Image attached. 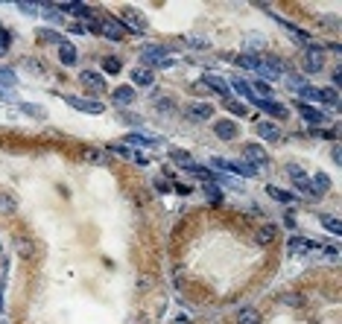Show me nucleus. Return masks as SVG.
Segmentation results:
<instances>
[{
	"label": "nucleus",
	"mask_w": 342,
	"mask_h": 324,
	"mask_svg": "<svg viewBox=\"0 0 342 324\" xmlns=\"http://www.w3.org/2000/svg\"><path fill=\"white\" fill-rule=\"evenodd\" d=\"M248 88H252V96H255V100H269L272 96V88H269V82H263V79H258L255 82V85H248Z\"/></svg>",
	"instance_id": "5701e85b"
},
{
	"label": "nucleus",
	"mask_w": 342,
	"mask_h": 324,
	"mask_svg": "<svg viewBox=\"0 0 342 324\" xmlns=\"http://www.w3.org/2000/svg\"><path fill=\"white\" fill-rule=\"evenodd\" d=\"M126 143H132V146H158L161 140H152V138H143V135H126Z\"/></svg>",
	"instance_id": "a878e982"
},
{
	"label": "nucleus",
	"mask_w": 342,
	"mask_h": 324,
	"mask_svg": "<svg viewBox=\"0 0 342 324\" xmlns=\"http://www.w3.org/2000/svg\"><path fill=\"white\" fill-rule=\"evenodd\" d=\"M18 108H21V111H26V114H29V117H44V108H41V105H33V103H21V105H18Z\"/></svg>",
	"instance_id": "72a5a7b5"
},
{
	"label": "nucleus",
	"mask_w": 342,
	"mask_h": 324,
	"mask_svg": "<svg viewBox=\"0 0 342 324\" xmlns=\"http://www.w3.org/2000/svg\"><path fill=\"white\" fill-rule=\"evenodd\" d=\"M284 170H287V175L295 178V181H298V178H304V167H301V164H287Z\"/></svg>",
	"instance_id": "c9c22d12"
},
{
	"label": "nucleus",
	"mask_w": 342,
	"mask_h": 324,
	"mask_svg": "<svg viewBox=\"0 0 342 324\" xmlns=\"http://www.w3.org/2000/svg\"><path fill=\"white\" fill-rule=\"evenodd\" d=\"M252 105H258V108H263V111H269V114L275 117V120H287V117H290L287 105L272 103V100H255V96H252Z\"/></svg>",
	"instance_id": "6e6552de"
},
{
	"label": "nucleus",
	"mask_w": 342,
	"mask_h": 324,
	"mask_svg": "<svg viewBox=\"0 0 342 324\" xmlns=\"http://www.w3.org/2000/svg\"><path fill=\"white\" fill-rule=\"evenodd\" d=\"M248 47H255V50H263V35H248Z\"/></svg>",
	"instance_id": "37998d69"
},
{
	"label": "nucleus",
	"mask_w": 342,
	"mask_h": 324,
	"mask_svg": "<svg viewBox=\"0 0 342 324\" xmlns=\"http://www.w3.org/2000/svg\"><path fill=\"white\" fill-rule=\"evenodd\" d=\"M167 53H170V44H155V47H146L141 56L143 61H164Z\"/></svg>",
	"instance_id": "2eb2a0df"
},
{
	"label": "nucleus",
	"mask_w": 342,
	"mask_h": 324,
	"mask_svg": "<svg viewBox=\"0 0 342 324\" xmlns=\"http://www.w3.org/2000/svg\"><path fill=\"white\" fill-rule=\"evenodd\" d=\"M59 61L61 64H73V61H76V47H73L71 41H61L59 44Z\"/></svg>",
	"instance_id": "412c9836"
},
{
	"label": "nucleus",
	"mask_w": 342,
	"mask_h": 324,
	"mask_svg": "<svg viewBox=\"0 0 342 324\" xmlns=\"http://www.w3.org/2000/svg\"><path fill=\"white\" fill-rule=\"evenodd\" d=\"M176 324H190V318H184V315H178V318H176Z\"/></svg>",
	"instance_id": "8fccbe9b"
},
{
	"label": "nucleus",
	"mask_w": 342,
	"mask_h": 324,
	"mask_svg": "<svg viewBox=\"0 0 342 324\" xmlns=\"http://www.w3.org/2000/svg\"><path fill=\"white\" fill-rule=\"evenodd\" d=\"M173 64H176V61H173V58H164V61H158V68H173Z\"/></svg>",
	"instance_id": "de8ad7c7"
},
{
	"label": "nucleus",
	"mask_w": 342,
	"mask_h": 324,
	"mask_svg": "<svg viewBox=\"0 0 342 324\" xmlns=\"http://www.w3.org/2000/svg\"><path fill=\"white\" fill-rule=\"evenodd\" d=\"M12 248L21 260H33V257H36V243H33L29 237H24V234H18L12 240Z\"/></svg>",
	"instance_id": "0eeeda50"
},
{
	"label": "nucleus",
	"mask_w": 342,
	"mask_h": 324,
	"mask_svg": "<svg viewBox=\"0 0 342 324\" xmlns=\"http://www.w3.org/2000/svg\"><path fill=\"white\" fill-rule=\"evenodd\" d=\"M328 190H330V178L325 173H319L316 178L310 181V196H325Z\"/></svg>",
	"instance_id": "a211bd4d"
},
{
	"label": "nucleus",
	"mask_w": 342,
	"mask_h": 324,
	"mask_svg": "<svg viewBox=\"0 0 342 324\" xmlns=\"http://www.w3.org/2000/svg\"><path fill=\"white\" fill-rule=\"evenodd\" d=\"M15 210H18V199L0 190V213H15Z\"/></svg>",
	"instance_id": "4be33fe9"
},
{
	"label": "nucleus",
	"mask_w": 342,
	"mask_h": 324,
	"mask_svg": "<svg viewBox=\"0 0 342 324\" xmlns=\"http://www.w3.org/2000/svg\"><path fill=\"white\" fill-rule=\"evenodd\" d=\"M205 196H208V202H211V205H223V193H220L213 184H205Z\"/></svg>",
	"instance_id": "473e14b6"
},
{
	"label": "nucleus",
	"mask_w": 342,
	"mask_h": 324,
	"mask_svg": "<svg viewBox=\"0 0 342 324\" xmlns=\"http://www.w3.org/2000/svg\"><path fill=\"white\" fill-rule=\"evenodd\" d=\"M120 23H123V29H129V33H138V35H143L149 26H146V21H143L138 12H132V9H123V15L117 18Z\"/></svg>",
	"instance_id": "39448f33"
},
{
	"label": "nucleus",
	"mask_w": 342,
	"mask_h": 324,
	"mask_svg": "<svg viewBox=\"0 0 342 324\" xmlns=\"http://www.w3.org/2000/svg\"><path fill=\"white\" fill-rule=\"evenodd\" d=\"M231 85L237 88V93H243V96H248V100H252V88H248V82H243L240 76H234V79H231Z\"/></svg>",
	"instance_id": "e433bc0d"
},
{
	"label": "nucleus",
	"mask_w": 342,
	"mask_h": 324,
	"mask_svg": "<svg viewBox=\"0 0 342 324\" xmlns=\"http://www.w3.org/2000/svg\"><path fill=\"white\" fill-rule=\"evenodd\" d=\"M211 114H213V108L208 103H193V105H188V117L193 120V123H208L211 120Z\"/></svg>",
	"instance_id": "f8f14e48"
},
{
	"label": "nucleus",
	"mask_w": 342,
	"mask_h": 324,
	"mask_svg": "<svg viewBox=\"0 0 342 324\" xmlns=\"http://www.w3.org/2000/svg\"><path fill=\"white\" fill-rule=\"evenodd\" d=\"M36 38L41 41V44H61V41H65V38H61L56 29H38Z\"/></svg>",
	"instance_id": "b1692460"
},
{
	"label": "nucleus",
	"mask_w": 342,
	"mask_h": 324,
	"mask_svg": "<svg viewBox=\"0 0 342 324\" xmlns=\"http://www.w3.org/2000/svg\"><path fill=\"white\" fill-rule=\"evenodd\" d=\"M18 9L26 12V15H38V6H36V3H18Z\"/></svg>",
	"instance_id": "c03bdc74"
},
{
	"label": "nucleus",
	"mask_w": 342,
	"mask_h": 324,
	"mask_svg": "<svg viewBox=\"0 0 342 324\" xmlns=\"http://www.w3.org/2000/svg\"><path fill=\"white\" fill-rule=\"evenodd\" d=\"M310 248H316V245L310 243V240H304V237H290V243H287V251L290 254H304Z\"/></svg>",
	"instance_id": "f3484780"
},
{
	"label": "nucleus",
	"mask_w": 342,
	"mask_h": 324,
	"mask_svg": "<svg viewBox=\"0 0 342 324\" xmlns=\"http://www.w3.org/2000/svg\"><path fill=\"white\" fill-rule=\"evenodd\" d=\"M82 155H85V161H91V164H106V155L100 149H85Z\"/></svg>",
	"instance_id": "f704fd0d"
},
{
	"label": "nucleus",
	"mask_w": 342,
	"mask_h": 324,
	"mask_svg": "<svg viewBox=\"0 0 342 324\" xmlns=\"http://www.w3.org/2000/svg\"><path fill=\"white\" fill-rule=\"evenodd\" d=\"M0 96H6V88H0Z\"/></svg>",
	"instance_id": "3c124183"
},
{
	"label": "nucleus",
	"mask_w": 342,
	"mask_h": 324,
	"mask_svg": "<svg viewBox=\"0 0 342 324\" xmlns=\"http://www.w3.org/2000/svg\"><path fill=\"white\" fill-rule=\"evenodd\" d=\"M319 222H322V228H328L330 234H342V225H339V219H336V216L322 213V216H319Z\"/></svg>",
	"instance_id": "393cba45"
},
{
	"label": "nucleus",
	"mask_w": 342,
	"mask_h": 324,
	"mask_svg": "<svg viewBox=\"0 0 342 324\" xmlns=\"http://www.w3.org/2000/svg\"><path fill=\"white\" fill-rule=\"evenodd\" d=\"M258 138H263V140H269V143H281V128L275 126V123H258Z\"/></svg>",
	"instance_id": "4468645a"
},
{
	"label": "nucleus",
	"mask_w": 342,
	"mask_h": 324,
	"mask_svg": "<svg viewBox=\"0 0 342 324\" xmlns=\"http://www.w3.org/2000/svg\"><path fill=\"white\" fill-rule=\"evenodd\" d=\"M243 158H246V164L258 167V170L269 164V155H266V149H263L260 143H246V146H243Z\"/></svg>",
	"instance_id": "20e7f679"
},
{
	"label": "nucleus",
	"mask_w": 342,
	"mask_h": 324,
	"mask_svg": "<svg viewBox=\"0 0 342 324\" xmlns=\"http://www.w3.org/2000/svg\"><path fill=\"white\" fill-rule=\"evenodd\" d=\"M284 304H287V307H304V295L287 292V295H284Z\"/></svg>",
	"instance_id": "4c0bfd02"
},
{
	"label": "nucleus",
	"mask_w": 342,
	"mask_h": 324,
	"mask_svg": "<svg viewBox=\"0 0 342 324\" xmlns=\"http://www.w3.org/2000/svg\"><path fill=\"white\" fill-rule=\"evenodd\" d=\"M176 193H181V196H188V193H190V187H184V184H176Z\"/></svg>",
	"instance_id": "09e8293b"
},
{
	"label": "nucleus",
	"mask_w": 342,
	"mask_h": 324,
	"mask_svg": "<svg viewBox=\"0 0 342 324\" xmlns=\"http://www.w3.org/2000/svg\"><path fill=\"white\" fill-rule=\"evenodd\" d=\"M97 33L106 35V38H111V41H123V35H126V29H123V23L117 21V18H100L97 21Z\"/></svg>",
	"instance_id": "7ed1b4c3"
},
{
	"label": "nucleus",
	"mask_w": 342,
	"mask_h": 324,
	"mask_svg": "<svg viewBox=\"0 0 342 324\" xmlns=\"http://www.w3.org/2000/svg\"><path fill=\"white\" fill-rule=\"evenodd\" d=\"M152 105L158 111H176V103H173L170 96H152Z\"/></svg>",
	"instance_id": "c756f323"
},
{
	"label": "nucleus",
	"mask_w": 342,
	"mask_h": 324,
	"mask_svg": "<svg viewBox=\"0 0 342 324\" xmlns=\"http://www.w3.org/2000/svg\"><path fill=\"white\" fill-rule=\"evenodd\" d=\"M275 240H278V225H272V222L260 225L258 231H255V243L263 245V248H266V245H272Z\"/></svg>",
	"instance_id": "1a4fd4ad"
},
{
	"label": "nucleus",
	"mask_w": 342,
	"mask_h": 324,
	"mask_svg": "<svg viewBox=\"0 0 342 324\" xmlns=\"http://www.w3.org/2000/svg\"><path fill=\"white\" fill-rule=\"evenodd\" d=\"M266 193H269L272 199H278V202H287V205H290V202H293V193H287V190H281V187H275V184H269L266 187Z\"/></svg>",
	"instance_id": "bb28decb"
},
{
	"label": "nucleus",
	"mask_w": 342,
	"mask_h": 324,
	"mask_svg": "<svg viewBox=\"0 0 342 324\" xmlns=\"http://www.w3.org/2000/svg\"><path fill=\"white\" fill-rule=\"evenodd\" d=\"M79 82H82L85 88H91L94 93H103V91H106V79H103V76H100L97 70H82Z\"/></svg>",
	"instance_id": "9b49d317"
},
{
	"label": "nucleus",
	"mask_w": 342,
	"mask_h": 324,
	"mask_svg": "<svg viewBox=\"0 0 342 324\" xmlns=\"http://www.w3.org/2000/svg\"><path fill=\"white\" fill-rule=\"evenodd\" d=\"M103 70H106V73H111V76H117V73H120V58H114V56L103 58Z\"/></svg>",
	"instance_id": "2f4dec72"
},
{
	"label": "nucleus",
	"mask_w": 342,
	"mask_h": 324,
	"mask_svg": "<svg viewBox=\"0 0 342 324\" xmlns=\"http://www.w3.org/2000/svg\"><path fill=\"white\" fill-rule=\"evenodd\" d=\"M304 70H307V73H319V70H325V47H322V44L307 41V47H304Z\"/></svg>",
	"instance_id": "f257e3e1"
},
{
	"label": "nucleus",
	"mask_w": 342,
	"mask_h": 324,
	"mask_svg": "<svg viewBox=\"0 0 342 324\" xmlns=\"http://www.w3.org/2000/svg\"><path fill=\"white\" fill-rule=\"evenodd\" d=\"M225 108H228V111H231V114H237V117H248L246 105H243V103H237V100H231V96H228V100H225Z\"/></svg>",
	"instance_id": "7c9ffc66"
},
{
	"label": "nucleus",
	"mask_w": 342,
	"mask_h": 324,
	"mask_svg": "<svg viewBox=\"0 0 342 324\" xmlns=\"http://www.w3.org/2000/svg\"><path fill=\"white\" fill-rule=\"evenodd\" d=\"M111 100H114V103H120V105L135 103V88H132V85H120V88H114V91H111Z\"/></svg>",
	"instance_id": "dca6fc26"
},
{
	"label": "nucleus",
	"mask_w": 342,
	"mask_h": 324,
	"mask_svg": "<svg viewBox=\"0 0 342 324\" xmlns=\"http://www.w3.org/2000/svg\"><path fill=\"white\" fill-rule=\"evenodd\" d=\"M132 85H152V70H135L132 73Z\"/></svg>",
	"instance_id": "c85d7f7f"
},
{
	"label": "nucleus",
	"mask_w": 342,
	"mask_h": 324,
	"mask_svg": "<svg viewBox=\"0 0 342 324\" xmlns=\"http://www.w3.org/2000/svg\"><path fill=\"white\" fill-rule=\"evenodd\" d=\"M295 190L304 193V196H310V181H307V178H298V181H295Z\"/></svg>",
	"instance_id": "a19ab883"
},
{
	"label": "nucleus",
	"mask_w": 342,
	"mask_h": 324,
	"mask_svg": "<svg viewBox=\"0 0 342 324\" xmlns=\"http://www.w3.org/2000/svg\"><path fill=\"white\" fill-rule=\"evenodd\" d=\"M330 158H333V164H339V146L333 143V149H330Z\"/></svg>",
	"instance_id": "49530a36"
},
{
	"label": "nucleus",
	"mask_w": 342,
	"mask_h": 324,
	"mask_svg": "<svg viewBox=\"0 0 342 324\" xmlns=\"http://www.w3.org/2000/svg\"><path fill=\"white\" fill-rule=\"evenodd\" d=\"M260 321H263V315L255 307H246V310H240V315H237V324H260Z\"/></svg>",
	"instance_id": "aec40b11"
},
{
	"label": "nucleus",
	"mask_w": 342,
	"mask_h": 324,
	"mask_svg": "<svg viewBox=\"0 0 342 324\" xmlns=\"http://www.w3.org/2000/svg\"><path fill=\"white\" fill-rule=\"evenodd\" d=\"M298 96H304V100H313V103H325V105H336L339 103V96H336V88H313V85H307L304 91L298 93Z\"/></svg>",
	"instance_id": "f03ea898"
},
{
	"label": "nucleus",
	"mask_w": 342,
	"mask_h": 324,
	"mask_svg": "<svg viewBox=\"0 0 342 324\" xmlns=\"http://www.w3.org/2000/svg\"><path fill=\"white\" fill-rule=\"evenodd\" d=\"M170 158L176 164H184V167H190V152H181V149H170Z\"/></svg>",
	"instance_id": "ea45409f"
},
{
	"label": "nucleus",
	"mask_w": 342,
	"mask_h": 324,
	"mask_svg": "<svg viewBox=\"0 0 342 324\" xmlns=\"http://www.w3.org/2000/svg\"><path fill=\"white\" fill-rule=\"evenodd\" d=\"M65 103L76 108V111H85V114H103L106 108L103 103H97V100H82V96H65Z\"/></svg>",
	"instance_id": "423d86ee"
},
{
	"label": "nucleus",
	"mask_w": 342,
	"mask_h": 324,
	"mask_svg": "<svg viewBox=\"0 0 342 324\" xmlns=\"http://www.w3.org/2000/svg\"><path fill=\"white\" fill-rule=\"evenodd\" d=\"M295 108H298V114L304 117L307 123H328V114L325 111H319V108H313V105H307V103H295Z\"/></svg>",
	"instance_id": "9d476101"
},
{
	"label": "nucleus",
	"mask_w": 342,
	"mask_h": 324,
	"mask_svg": "<svg viewBox=\"0 0 342 324\" xmlns=\"http://www.w3.org/2000/svg\"><path fill=\"white\" fill-rule=\"evenodd\" d=\"M15 82H18V73L12 68H0V88H9Z\"/></svg>",
	"instance_id": "cd10ccee"
},
{
	"label": "nucleus",
	"mask_w": 342,
	"mask_h": 324,
	"mask_svg": "<svg viewBox=\"0 0 342 324\" xmlns=\"http://www.w3.org/2000/svg\"><path fill=\"white\" fill-rule=\"evenodd\" d=\"M190 47H196V50H202V47H208V41H202V38H193V41H190Z\"/></svg>",
	"instance_id": "a18cd8bd"
},
{
	"label": "nucleus",
	"mask_w": 342,
	"mask_h": 324,
	"mask_svg": "<svg viewBox=\"0 0 342 324\" xmlns=\"http://www.w3.org/2000/svg\"><path fill=\"white\" fill-rule=\"evenodd\" d=\"M9 44H12V35L0 26V56H6V53H9Z\"/></svg>",
	"instance_id": "58836bf2"
},
{
	"label": "nucleus",
	"mask_w": 342,
	"mask_h": 324,
	"mask_svg": "<svg viewBox=\"0 0 342 324\" xmlns=\"http://www.w3.org/2000/svg\"><path fill=\"white\" fill-rule=\"evenodd\" d=\"M202 85H205V88H213V93H223L225 100H228V82H225V79H220V76H211V73H208V76L202 79Z\"/></svg>",
	"instance_id": "6ab92c4d"
},
{
	"label": "nucleus",
	"mask_w": 342,
	"mask_h": 324,
	"mask_svg": "<svg viewBox=\"0 0 342 324\" xmlns=\"http://www.w3.org/2000/svg\"><path fill=\"white\" fill-rule=\"evenodd\" d=\"M24 68H26V70H29V73H38V70L44 68V64H38L36 58H24Z\"/></svg>",
	"instance_id": "79ce46f5"
},
{
	"label": "nucleus",
	"mask_w": 342,
	"mask_h": 324,
	"mask_svg": "<svg viewBox=\"0 0 342 324\" xmlns=\"http://www.w3.org/2000/svg\"><path fill=\"white\" fill-rule=\"evenodd\" d=\"M213 135L220 140H234L237 138V123H231V120H216V123H213Z\"/></svg>",
	"instance_id": "ddd939ff"
}]
</instances>
